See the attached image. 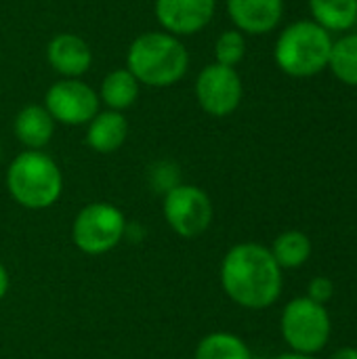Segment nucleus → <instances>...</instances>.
Returning <instances> with one entry per match:
<instances>
[{
  "instance_id": "nucleus-14",
  "label": "nucleus",
  "mask_w": 357,
  "mask_h": 359,
  "mask_svg": "<svg viewBox=\"0 0 357 359\" xmlns=\"http://www.w3.org/2000/svg\"><path fill=\"white\" fill-rule=\"evenodd\" d=\"M15 137L27 149H42L55 135V120L42 105H27L15 116Z\"/></svg>"
},
{
  "instance_id": "nucleus-23",
  "label": "nucleus",
  "mask_w": 357,
  "mask_h": 359,
  "mask_svg": "<svg viewBox=\"0 0 357 359\" xmlns=\"http://www.w3.org/2000/svg\"><path fill=\"white\" fill-rule=\"evenodd\" d=\"M6 292H8V271H6V267L0 263V301L6 297Z\"/></svg>"
},
{
  "instance_id": "nucleus-21",
  "label": "nucleus",
  "mask_w": 357,
  "mask_h": 359,
  "mask_svg": "<svg viewBox=\"0 0 357 359\" xmlns=\"http://www.w3.org/2000/svg\"><path fill=\"white\" fill-rule=\"evenodd\" d=\"M151 185L166 194L168 189L179 185V168L173 162H158L151 168Z\"/></svg>"
},
{
  "instance_id": "nucleus-7",
  "label": "nucleus",
  "mask_w": 357,
  "mask_h": 359,
  "mask_svg": "<svg viewBox=\"0 0 357 359\" xmlns=\"http://www.w3.org/2000/svg\"><path fill=\"white\" fill-rule=\"evenodd\" d=\"M162 215L166 225L177 236L191 240L202 236L210 227L215 210L208 194L202 187L179 183L164 194Z\"/></svg>"
},
{
  "instance_id": "nucleus-10",
  "label": "nucleus",
  "mask_w": 357,
  "mask_h": 359,
  "mask_svg": "<svg viewBox=\"0 0 357 359\" xmlns=\"http://www.w3.org/2000/svg\"><path fill=\"white\" fill-rule=\"evenodd\" d=\"M215 6V0H156V17L164 32L194 36L210 23Z\"/></svg>"
},
{
  "instance_id": "nucleus-8",
  "label": "nucleus",
  "mask_w": 357,
  "mask_h": 359,
  "mask_svg": "<svg viewBox=\"0 0 357 359\" xmlns=\"http://www.w3.org/2000/svg\"><path fill=\"white\" fill-rule=\"evenodd\" d=\"M99 95L78 78L55 82L44 95V107L55 122L67 126L88 124L99 114Z\"/></svg>"
},
{
  "instance_id": "nucleus-15",
  "label": "nucleus",
  "mask_w": 357,
  "mask_h": 359,
  "mask_svg": "<svg viewBox=\"0 0 357 359\" xmlns=\"http://www.w3.org/2000/svg\"><path fill=\"white\" fill-rule=\"evenodd\" d=\"M269 252L280 265V269H297L309 261L314 252V244L307 233L299 229H288L274 240Z\"/></svg>"
},
{
  "instance_id": "nucleus-6",
  "label": "nucleus",
  "mask_w": 357,
  "mask_h": 359,
  "mask_svg": "<svg viewBox=\"0 0 357 359\" xmlns=\"http://www.w3.org/2000/svg\"><path fill=\"white\" fill-rule=\"evenodd\" d=\"M126 225V217L118 206L109 202H93L76 215L72 240L84 255H105L124 240Z\"/></svg>"
},
{
  "instance_id": "nucleus-18",
  "label": "nucleus",
  "mask_w": 357,
  "mask_h": 359,
  "mask_svg": "<svg viewBox=\"0 0 357 359\" xmlns=\"http://www.w3.org/2000/svg\"><path fill=\"white\" fill-rule=\"evenodd\" d=\"M194 359H252L250 347L231 332H210L198 347Z\"/></svg>"
},
{
  "instance_id": "nucleus-4",
  "label": "nucleus",
  "mask_w": 357,
  "mask_h": 359,
  "mask_svg": "<svg viewBox=\"0 0 357 359\" xmlns=\"http://www.w3.org/2000/svg\"><path fill=\"white\" fill-rule=\"evenodd\" d=\"M330 50V32L316 21H297L280 34L274 59L284 74L292 78H309L328 67Z\"/></svg>"
},
{
  "instance_id": "nucleus-25",
  "label": "nucleus",
  "mask_w": 357,
  "mask_h": 359,
  "mask_svg": "<svg viewBox=\"0 0 357 359\" xmlns=\"http://www.w3.org/2000/svg\"><path fill=\"white\" fill-rule=\"evenodd\" d=\"M274 359H316L314 355H307V353H297V351H288V353H282Z\"/></svg>"
},
{
  "instance_id": "nucleus-17",
  "label": "nucleus",
  "mask_w": 357,
  "mask_h": 359,
  "mask_svg": "<svg viewBox=\"0 0 357 359\" xmlns=\"http://www.w3.org/2000/svg\"><path fill=\"white\" fill-rule=\"evenodd\" d=\"M139 97V80L128 69H114L105 76L99 99L114 111L130 107Z\"/></svg>"
},
{
  "instance_id": "nucleus-19",
  "label": "nucleus",
  "mask_w": 357,
  "mask_h": 359,
  "mask_svg": "<svg viewBox=\"0 0 357 359\" xmlns=\"http://www.w3.org/2000/svg\"><path fill=\"white\" fill-rule=\"evenodd\" d=\"M328 67L347 86H357V34H347L332 42Z\"/></svg>"
},
{
  "instance_id": "nucleus-11",
  "label": "nucleus",
  "mask_w": 357,
  "mask_h": 359,
  "mask_svg": "<svg viewBox=\"0 0 357 359\" xmlns=\"http://www.w3.org/2000/svg\"><path fill=\"white\" fill-rule=\"evenodd\" d=\"M227 13L240 32L261 36L280 23L284 0H227Z\"/></svg>"
},
{
  "instance_id": "nucleus-16",
  "label": "nucleus",
  "mask_w": 357,
  "mask_h": 359,
  "mask_svg": "<svg viewBox=\"0 0 357 359\" xmlns=\"http://www.w3.org/2000/svg\"><path fill=\"white\" fill-rule=\"evenodd\" d=\"M309 8L326 32H345L357 23V0H309Z\"/></svg>"
},
{
  "instance_id": "nucleus-22",
  "label": "nucleus",
  "mask_w": 357,
  "mask_h": 359,
  "mask_svg": "<svg viewBox=\"0 0 357 359\" xmlns=\"http://www.w3.org/2000/svg\"><path fill=\"white\" fill-rule=\"evenodd\" d=\"M332 294H335V284H332L330 278H326V276L314 278V280L309 282V286H307V297H309L311 301L320 303V305H326V303L332 299Z\"/></svg>"
},
{
  "instance_id": "nucleus-2",
  "label": "nucleus",
  "mask_w": 357,
  "mask_h": 359,
  "mask_svg": "<svg viewBox=\"0 0 357 359\" xmlns=\"http://www.w3.org/2000/svg\"><path fill=\"white\" fill-rule=\"evenodd\" d=\"M126 65L139 84L166 88L181 82L187 74L189 53L185 44L168 32H145L130 42Z\"/></svg>"
},
{
  "instance_id": "nucleus-24",
  "label": "nucleus",
  "mask_w": 357,
  "mask_h": 359,
  "mask_svg": "<svg viewBox=\"0 0 357 359\" xmlns=\"http://www.w3.org/2000/svg\"><path fill=\"white\" fill-rule=\"evenodd\" d=\"M330 359H357V347H343L335 351Z\"/></svg>"
},
{
  "instance_id": "nucleus-9",
  "label": "nucleus",
  "mask_w": 357,
  "mask_h": 359,
  "mask_svg": "<svg viewBox=\"0 0 357 359\" xmlns=\"http://www.w3.org/2000/svg\"><path fill=\"white\" fill-rule=\"evenodd\" d=\"M196 99L213 118H225L240 107L242 80L236 67L210 63L196 80Z\"/></svg>"
},
{
  "instance_id": "nucleus-1",
  "label": "nucleus",
  "mask_w": 357,
  "mask_h": 359,
  "mask_svg": "<svg viewBox=\"0 0 357 359\" xmlns=\"http://www.w3.org/2000/svg\"><path fill=\"white\" fill-rule=\"evenodd\" d=\"M221 286L236 305L267 309L280 299L284 280L269 248L257 242H242L223 257Z\"/></svg>"
},
{
  "instance_id": "nucleus-20",
  "label": "nucleus",
  "mask_w": 357,
  "mask_h": 359,
  "mask_svg": "<svg viewBox=\"0 0 357 359\" xmlns=\"http://www.w3.org/2000/svg\"><path fill=\"white\" fill-rule=\"evenodd\" d=\"M246 55V40L240 29H227L217 38L215 44V63L236 67Z\"/></svg>"
},
{
  "instance_id": "nucleus-5",
  "label": "nucleus",
  "mask_w": 357,
  "mask_h": 359,
  "mask_svg": "<svg viewBox=\"0 0 357 359\" xmlns=\"http://www.w3.org/2000/svg\"><path fill=\"white\" fill-rule=\"evenodd\" d=\"M280 330L290 351L316 355L328 345L332 322L326 305H320L309 297H299L284 307Z\"/></svg>"
},
{
  "instance_id": "nucleus-13",
  "label": "nucleus",
  "mask_w": 357,
  "mask_h": 359,
  "mask_svg": "<svg viewBox=\"0 0 357 359\" xmlns=\"http://www.w3.org/2000/svg\"><path fill=\"white\" fill-rule=\"evenodd\" d=\"M128 137V122L120 111H99L86 128V145L97 154H114Z\"/></svg>"
},
{
  "instance_id": "nucleus-26",
  "label": "nucleus",
  "mask_w": 357,
  "mask_h": 359,
  "mask_svg": "<svg viewBox=\"0 0 357 359\" xmlns=\"http://www.w3.org/2000/svg\"><path fill=\"white\" fill-rule=\"evenodd\" d=\"M0 55H2V50H0Z\"/></svg>"
},
{
  "instance_id": "nucleus-3",
  "label": "nucleus",
  "mask_w": 357,
  "mask_h": 359,
  "mask_svg": "<svg viewBox=\"0 0 357 359\" xmlns=\"http://www.w3.org/2000/svg\"><path fill=\"white\" fill-rule=\"evenodd\" d=\"M6 189L19 206L44 210L61 198L63 175L48 154L25 149L6 168Z\"/></svg>"
},
{
  "instance_id": "nucleus-12",
  "label": "nucleus",
  "mask_w": 357,
  "mask_h": 359,
  "mask_svg": "<svg viewBox=\"0 0 357 359\" xmlns=\"http://www.w3.org/2000/svg\"><path fill=\"white\" fill-rule=\"evenodd\" d=\"M46 61L57 74L65 78H80L88 72L93 63V53L86 40H82L80 36L57 34L46 46Z\"/></svg>"
}]
</instances>
